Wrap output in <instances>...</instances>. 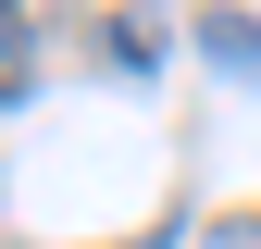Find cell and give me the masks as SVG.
<instances>
[{"instance_id":"3957f363","label":"cell","mask_w":261,"mask_h":249,"mask_svg":"<svg viewBox=\"0 0 261 249\" xmlns=\"http://www.w3.org/2000/svg\"><path fill=\"white\" fill-rule=\"evenodd\" d=\"M112 62L149 75V62H162V13H112Z\"/></svg>"},{"instance_id":"7a4b0ae2","label":"cell","mask_w":261,"mask_h":249,"mask_svg":"<svg viewBox=\"0 0 261 249\" xmlns=\"http://www.w3.org/2000/svg\"><path fill=\"white\" fill-rule=\"evenodd\" d=\"M25 75H38V38H25V0H0V100H25Z\"/></svg>"},{"instance_id":"6da1fadb","label":"cell","mask_w":261,"mask_h":249,"mask_svg":"<svg viewBox=\"0 0 261 249\" xmlns=\"http://www.w3.org/2000/svg\"><path fill=\"white\" fill-rule=\"evenodd\" d=\"M199 50L224 62V75H249V87H261V25H249V13H199Z\"/></svg>"},{"instance_id":"277c9868","label":"cell","mask_w":261,"mask_h":249,"mask_svg":"<svg viewBox=\"0 0 261 249\" xmlns=\"http://www.w3.org/2000/svg\"><path fill=\"white\" fill-rule=\"evenodd\" d=\"M199 249H261V237H237V225H212V237H199Z\"/></svg>"}]
</instances>
